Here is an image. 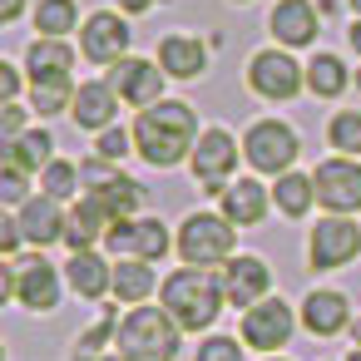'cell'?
Instances as JSON below:
<instances>
[{
  "instance_id": "27",
  "label": "cell",
  "mask_w": 361,
  "mask_h": 361,
  "mask_svg": "<svg viewBox=\"0 0 361 361\" xmlns=\"http://www.w3.org/2000/svg\"><path fill=\"white\" fill-rule=\"evenodd\" d=\"M346 85H351V75H346V65H341L336 55H312V65H307V90H312L317 99H336Z\"/></svg>"
},
{
  "instance_id": "44",
  "label": "cell",
  "mask_w": 361,
  "mask_h": 361,
  "mask_svg": "<svg viewBox=\"0 0 361 361\" xmlns=\"http://www.w3.org/2000/svg\"><path fill=\"white\" fill-rule=\"evenodd\" d=\"M346 361H361V346H351V351H346Z\"/></svg>"
},
{
  "instance_id": "38",
  "label": "cell",
  "mask_w": 361,
  "mask_h": 361,
  "mask_svg": "<svg viewBox=\"0 0 361 361\" xmlns=\"http://www.w3.org/2000/svg\"><path fill=\"white\" fill-rule=\"evenodd\" d=\"M0 134H6V144H16V139L25 134V109H20V104H6V109H0Z\"/></svg>"
},
{
  "instance_id": "40",
  "label": "cell",
  "mask_w": 361,
  "mask_h": 361,
  "mask_svg": "<svg viewBox=\"0 0 361 361\" xmlns=\"http://www.w3.org/2000/svg\"><path fill=\"white\" fill-rule=\"evenodd\" d=\"M16 94H20V75H16V65H0V99L16 104Z\"/></svg>"
},
{
  "instance_id": "20",
  "label": "cell",
  "mask_w": 361,
  "mask_h": 361,
  "mask_svg": "<svg viewBox=\"0 0 361 361\" xmlns=\"http://www.w3.org/2000/svg\"><path fill=\"white\" fill-rule=\"evenodd\" d=\"M16 218H20V238H25L30 247L65 243V223H70V218L60 213V203H55V198H45V193H40V198H30Z\"/></svg>"
},
{
  "instance_id": "36",
  "label": "cell",
  "mask_w": 361,
  "mask_h": 361,
  "mask_svg": "<svg viewBox=\"0 0 361 361\" xmlns=\"http://www.w3.org/2000/svg\"><path fill=\"white\" fill-rule=\"evenodd\" d=\"M193 361H243V341L238 336H208Z\"/></svg>"
},
{
  "instance_id": "22",
  "label": "cell",
  "mask_w": 361,
  "mask_h": 361,
  "mask_svg": "<svg viewBox=\"0 0 361 361\" xmlns=\"http://www.w3.org/2000/svg\"><path fill=\"white\" fill-rule=\"evenodd\" d=\"M94 198L104 203V213H109V218H114V228H119V223H134V218H144L149 188H144L139 178H129V173H114L104 188H94Z\"/></svg>"
},
{
  "instance_id": "39",
  "label": "cell",
  "mask_w": 361,
  "mask_h": 361,
  "mask_svg": "<svg viewBox=\"0 0 361 361\" xmlns=\"http://www.w3.org/2000/svg\"><path fill=\"white\" fill-rule=\"evenodd\" d=\"M25 238H20V218H0V252H16Z\"/></svg>"
},
{
  "instance_id": "35",
  "label": "cell",
  "mask_w": 361,
  "mask_h": 361,
  "mask_svg": "<svg viewBox=\"0 0 361 361\" xmlns=\"http://www.w3.org/2000/svg\"><path fill=\"white\" fill-rule=\"evenodd\" d=\"M0 203H30V193H25V169H11V164H0Z\"/></svg>"
},
{
  "instance_id": "12",
  "label": "cell",
  "mask_w": 361,
  "mask_h": 361,
  "mask_svg": "<svg viewBox=\"0 0 361 361\" xmlns=\"http://www.w3.org/2000/svg\"><path fill=\"white\" fill-rule=\"evenodd\" d=\"M287 336H292V307L282 297H267V302L247 307V317H243V346L277 351V346H287Z\"/></svg>"
},
{
  "instance_id": "43",
  "label": "cell",
  "mask_w": 361,
  "mask_h": 361,
  "mask_svg": "<svg viewBox=\"0 0 361 361\" xmlns=\"http://www.w3.org/2000/svg\"><path fill=\"white\" fill-rule=\"evenodd\" d=\"M346 40H351V50L361 55V20H351V30H346Z\"/></svg>"
},
{
  "instance_id": "23",
  "label": "cell",
  "mask_w": 361,
  "mask_h": 361,
  "mask_svg": "<svg viewBox=\"0 0 361 361\" xmlns=\"http://www.w3.org/2000/svg\"><path fill=\"white\" fill-rule=\"evenodd\" d=\"M267 198H272V193H262V183L238 178V183H228V193H223V218H228L233 228H252V223L267 218Z\"/></svg>"
},
{
  "instance_id": "1",
  "label": "cell",
  "mask_w": 361,
  "mask_h": 361,
  "mask_svg": "<svg viewBox=\"0 0 361 361\" xmlns=\"http://www.w3.org/2000/svg\"><path fill=\"white\" fill-rule=\"evenodd\" d=\"M193 144H198V119L183 99H159L134 119V149L154 169H173L178 159H193Z\"/></svg>"
},
{
  "instance_id": "5",
  "label": "cell",
  "mask_w": 361,
  "mask_h": 361,
  "mask_svg": "<svg viewBox=\"0 0 361 361\" xmlns=\"http://www.w3.org/2000/svg\"><path fill=\"white\" fill-rule=\"evenodd\" d=\"M297 134L282 124V119H257L252 129H247V139H243V159L257 169V173H272V178H282V173H292V159H297Z\"/></svg>"
},
{
  "instance_id": "14",
  "label": "cell",
  "mask_w": 361,
  "mask_h": 361,
  "mask_svg": "<svg viewBox=\"0 0 361 361\" xmlns=\"http://www.w3.org/2000/svg\"><path fill=\"white\" fill-rule=\"evenodd\" d=\"M109 247H114V257L159 262V257L173 247V238H169V228H164L159 218H134V223H119V228L109 233Z\"/></svg>"
},
{
  "instance_id": "18",
  "label": "cell",
  "mask_w": 361,
  "mask_h": 361,
  "mask_svg": "<svg viewBox=\"0 0 361 361\" xmlns=\"http://www.w3.org/2000/svg\"><path fill=\"white\" fill-rule=\"evenodd\" d=\"M109 233H114V218L104 213V203H99L94 193H85V198L75 203L70 223H65V243H70V252H94V243L109 238Z\"/></svg>"
},
{
  "instance_id": "37",
  "label": "cell",
  "mask_w": 361,
  "mask_h": 361,
  "mask_svg": "<svg viewBox=\"0 0 361 361\" xmlns=\"http://www.w3.org/2000/svg\"><path fill=\"white\" fill-rule=\"evenodd\" d=\"M94 149H99V159L119 164V159H129V149H134V134H124V129L114 124V129H104V134H99V144H94Z\"/></svg>"
},
{
  "instance_id": "19",
  "label": "cell",
  "mask_w": 361,
  "mask_h": 361,
  "mask_svg": "<svg viewBox=\"0 0 361 361\" xmlns=\"http://www.w3.org/2000/svg\"><path fill=\"white\" fill-rule=\"evenodd\" d=\"M302 326H307L312 336H336V331L351 326V302H346L341 292H331V287H317V292H307V302H302Z\"/></svg>"
},
{
  "instance_id": "2",
  "label": "cell",
  "mask_w": 361,
  "mask_h": 361,
  "mask_svg": "<svg viewBox=\"0 0 361 361\" xmlns=\"http://www.w3.org/2000/svg\"><path fill=\"white\" fill-rule=\"evenodd\" d=\"M223 302H228V287H223V277L208 272V267H178V272L164 277V312H169L183 331L213 326L218 312H223Z\"/></svg>"
},
{
  "instance_id": "48",
  "label": "cell",
  "mask_w": 361,
  "mask_h": 361,
  "mask_svg": "<svg viewBox=\"0 0 361 361\" xmlns=\"http://www.w3.org/2000/svg\"><path fill=\"white\" fill-rule=\"evenodd\" d=\"M356 85H361V75H356Z\"/></svg>"
},
{
  "instance_id": "32",
  "label": "cell",
  "mask_w": 361,
  "mask_h": 361,
  "mask_svg": "<svg viewBox=\"0 0 361 361\" xmlns=\"http://www.w3.org/2000/svg\"><path fill=\"white\" fill-rule=\"evenodd\" d=\"M326 139H331V149H336V154L356 159V154H361V109H341V114H331Z\"/></svg>"
},
{
  "instance_id": "21",
  "label": "cell",
  "mask_w": 361,
  "mask_h": 361,
  "mask_svg": "<svg viewBox=\"0 0 361 361\" xmlns=\"http://www.w3.org/2000/svg\"><path fill=\"white\" fill-rule=\"evenodd\" d=\"M159 65L169 80H198L208 70V50L198 35H164L159 40Z\"/></svg>"
},
{
  "instance_id": "3",
  "label": "cell",
  "mask_w": 361,
  "mask_h": 361,
  "mask_svg": "<svg viewBox=\"0 0 361 361\" xmlns=\"http://www.w3.org/2000/svg\"><path fill=\"white\" fill-rule=\"evenodd\" d=\"M178 322L159 307H134L119 322V356L124 361H173L178 356Z\"/></svg>"
},
{
  "instance_id": "31",
  "label": "cell",
  "mask_w": 361,
  "mask_h": 361,
  "mask_svg": "<svg viewBox=\"0 0 361 361\" xmlns=\"http://www.w3.org/2000/svg\"><path fill=\"white\" fill-rule=\"evenodd\" d=\"M272 198H277V208H282L287 218H302V213L312 208L317 188H312V178H307V173H282V178H277V188H272Z\"/></svg>"
},
{
  "instance_id": "17",
  "label": "cell",
  "mask_w": 361,
  "mask_h": 361,
  "mask_svg": "<svg viewBox=\"0 0 361 361\" xmlns=\"http://www.w3.org/2000/svg\"><path fill=\"white\" fill-rule=\"evenodd\" d=\"M75 124L80 129H94V134H104V129H114V119H119V94L109 90V80H90V85H80L75 90Z\"/></svg>"
},
{
  "instance_id": "26",
  "label": "cell",
  "mask_w": 361,
  "mask_h": 361,
  "mask_svg": "<svg viewBox=\"0 0 361 361\" xmlns=\"http://www.w3.org/2000/svg\"><path fill=\"white\" fill-rule=\"evenodd\" d=\"M149 292H154V262L119 257V262H114V297H119V302H144Z\"/></svg>"
},
{
  "instance_id": "16",
  "label": "cell",
  "mask_w": 361,
  "mask_h": 361,
  "mask_svg": "<svg viewBox=\"0 0 361 361\" xmlns=\"http://www.w3.org/2000/svg\"><path fill=\"white\" fill-rule=\"evenodd\" d=\"M223 287H228V302H233V307H257V302H267V292H272V267H267L262 257L238 252V257L223 267Z\"/></svg>"
},
{
  "instance_id": "9",
  "label": "cell",
  "mask_w": 361,
  "mask_h": 361,
  "mask_svg": "<svg viewBox=\"0 0 361 361\" xmlns=\"http://www.w3.org/2000/svg\"><path fill=\"white\" fill-rule=\"evenodd\" d=\"M247 85H252V94H262V99H292L302 85H307V70L287 55V50H257L252 60H247Z\"/></svg>"
},
{
  "instance_id": "49",
  "label": "cell",
  "mask_w": 361,
  "mask_h": 361,
  "mask_svg": "<svg viewBox=\"0 0 361 361\" xmlns=\"http://www.w3.org/2000/svg\"><path fill=\"white\" fill-rule=\"evenodd\" d=\"M238 6H243V0H238Z\"/></svg>"
},
{
  "instance_id": "6",
  "label": "cell",
  "mask_w": 361,
  "mask_h": 361,
  "mask_svg": "<svg viewBox=\"0 0 361 361\" xmlns=\"http://www.w3.org/2000/svg\"><path fill=\"white\" fill-rule=\"evenodd\" d=\"M188 164H193L198 188L223 198V193H228V178H233V169H238V139H233L228 129H203Z\"/></svg>"
},
{
  "instance_id": "13",
  "label": "cell",
  "mask_w": 361,
  "mask_h": 361,
  "mask_svg": "<svg viewBox=\"0 0 361 361\" xmlns=\"http://www.w3.org/2000/svg\"><path fill=\"white\" fill-rule=\"evenodd\" d=\"M60 277L65 272H55L40 252L25 257V262H16V302L25 312H55L60 307Z\"/></svg>"
},
{
  "instance_id": "10",
  "label": "cell",
  "mask_w": 361,
  "mask_h": 361,
  "mask_svg": "<svg viewBox=\"0 0 361 361\" xmlns=\"http://www.w3.org/2000/svg\"><path fill=\"white\" fill-rule=\"evenodd\" d=\"M129 40H134V30H129V20H124L119 11H94V16L85 20V30H80V50H85V60H94V65H119V60H129Z\"/></svg>"
},
{
  "instance_id": "33",
  "label": "cell",
  "mask_w": 361,
  "mask_h": 361,
  "mask_svg": "<svg viewBox=\"0 0 361 361\" xmlns=\"http://www.w3.org/2000/svg\"><path fill=\"white\" fill-rule=\"evenodd\" d=\"M75 188H80V164H70V159H55V164H45V173H40V193L45 198H75Z\"/></svg>"
},
{
  "instance_id": "30",
  "label": "cell",
  "mask_w": 361,
  "mask_h": 361,
  "mask_svg": "<svg viewBox=\"0 0 361 361\" xmlns=\"http://www.w3.org/2000/svg\"><path fill=\"white\" fill-rule=\"evenodd\" d=\"M30 104L40 119L60 114V109H75V85L70 80H30Z\"/></svg>"
},
{
  "instance_id": "7",
  "label": "cell",
  "mask_w": 361,
  "mask_h": 361,
  "mask_svg": "<svg viewBox=\"0 0 361 361\" xmlns=\"http://www.w3.org/2000/svg\"><path fill=\"white\" fill-rule=\"evenodd\" d=\"M361 252V228L351 218H322L307 238V267L312 272H331V267H346L351 257Z\"/></svg>"
},
{
  "instance_id": "8",
  "label": "cell",
  "mask_w": 361,
  "mask_h": 361,
  "mask_svg": "<svg viewBox=\"0 0 361 361\" xmlns=\"http://www.w3.org/2000/svg\"><path fill=\"white\" fill-rule=\"evenodd\" d=\"M312 188H317V203L331 218H346V213L361 208V164L356 159H326V164H317Z\"/></svg>"
},
{
  "instance_id": "45",
  "label": "cell",
  "mask_w": 361,
  "mask_h": 361,
  "mask_svg": "<svg viewBox=\"0 0 361 361\" xmlns=\"http://www.w3.org/2000/svg\"><path fill=\"white\" fill-rule=\"evenodd\" d=\"M351 16H356V20H361V0H351Z\"/></svg>"
},
{
  "instance_id": "29",
  "label": "cell",
  "mask_w": 361,
  "mask_h": 361,
  "mask_svg": "<svg viewBox=\"0 0 361 361\" xmlns=\"http://www.w3.org/2000/svg\"><path fill=\"white\" fill-rule=\"evenodd\" d=\"M75 20H80L75 0H40V6H35V30L45 40H65L75 30Z\"/></svg>"
},
{
  "instance_id": "34",
  "label": "cell",
  "mask_w": 361,
  "mask_h": 361,
  "mask_svg": "<svg viewBox=\"0 0 361 361\" xmlns=\"http://www.w3.org/2000/svg\"><path fill=\"white\" fill-rule=\"evenodd\" d=\"M109 336H119V317H114V312H104V317H99V322H94L85 336H80V346H75V361H94V351H99Z\"/></svg>"
},
{
  "instance_id": "11",
  "label": "cell",
  "mask_w": 361,
  "mask_h": 361,
  "mask_svg": "<svg viewBox=\"0 0 361 361\" xmlns=\"http://www.w3.org/2000/svg\"><path fill=\"white\" fill-rule=\"evenodd\" d=\"M109 90H114L124 104H134V109L144 114V109H154V104L164 99V65L129 55V60L109 65Z\"/></svg>"
},
{
  "instance_id": "25",
  "label": "cell",
  "mask_w": 361,
  "mask_h": 361,
  "mask_svg": "<svg viewBox=\"0 0 361 361\" xmlns=\"http://www.w3.org/2000/svg\"><path fill=\"white\" fill-rule=\"evenodd\" d=\"M25 70H30V80H70L75 50H70L65 40H35V45L25 50Z\"/></svg>"
},
{
  "instance_id": "41",
  "label": "cell",
  "mask_w": 361,
  "mask_h": 361,
  "mask_svg": "<svg viewBox=\"0 0 361 361\" xmlns=\"http://www.w3.org/2000/svg\"><path fill=\"white\" fill-rule=\"evenodd\" d=\"M20 11H25V0H0V20H6V25H16Z\"/></svg>"
},
{
  "instance_id": "47",
  "label": "cell",
  "mask_w": 361,
  "mask_h": 361,
  "mask_svg": "<svg viewBox=\"0 0 361 361\" xmlns=\"http://www.w3.org/2000/svg\"><path fill=\"white\" fill-rule=\"evenodd\" d=\"M356 346H361V317H356Z\"/></svg>"
},
{
  "instance_id": "15",
  "label": "cell",
  "mask_w": 361,
  "mask_h": 361,
  "mask_svg": "<svg viewBox=\"0 0 361 361\" xmlns=\"http://www.w3.org/2000/svg\"><path fill=\"white\" fill-rule=\"evenodd\" d=\"M317 25H322V16H317L312 0H277L272 16H267V30H272V40H277L282 50L312 45V40H317Z\"/></svg>"
},
{
  "instance_id": "46",
  "label": "cell",
  "mask_w": 361,
  "mask_h": 361,
  "mask_svg": "<svg viewBox=\"0 0 361 361\" xmlns=\"http://www.w3.org/2000/svg\"><path fill=\"white\" fill-rule=\"evenodd\" d=\"M99 361H124V356H119V351H114V356H99Z\"/></svg>"
},
{
  "instance_id": "28",
  "label": "cell",
  "mask_w": 361,
  "mask_h": 361,
  "mask_svg": "<svg viewBox=\"0 0 361 361\" xmlns=\"http://www.w3.org/2000/svg\"><path fill=\"white\" fill-rule=\"evenodd\" d=\"M50 149H55V139H50L45 129H25L16 144H6V164L30 173V169H40V164H55V159H50Z\"/></svg>"
},
{
  "instance_id": "4",
  "label": "cell",
  "mask_w": 361,
  "mask_h": 361,
  "mask_svg": "<svg viewBox=\"0 0 361 361\" xmlns=\"http://www.w3.org/2000/svg\"><path fill=\"white\" fill-rule=\"evenodd\" d=\"M173 247L183 252L188 267H213V262H233V247H238V228L223 218V213H188Z\"/></svg>"
},
{
  "instance_id": "24",
  "label": "cell",
  "mask_w": 361,
  "mask_h": 361,
  "mask_svg": "<svg viewBox=\"0 0 361 361\" xmlns=\"http://www.w3.org/2000/svg\"><path fill=\"white\" fill-rule=\"evenodd\" d=\"M65 277H70V287H75V297H104V292H114V267L99 257V252H75L70 257V267H65Z\"/></svg>"
},
{
  "instance_id": "42",
  "label": "cell",
  "mask_w": 361,
  "mask_h": 361,
  "mask_svg": "<svg viewBox=\"0 0 361 361\" xmlns=\"http://www.w3.org/2000/svg\"><path fill=\"white\" fill-rule=\"evenodd\" d=\"M154 6V0H119V11H129V16H144Z\"/></svg>"
}]
</instances>
